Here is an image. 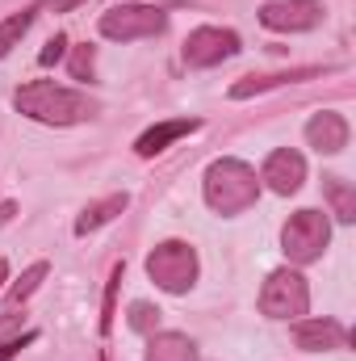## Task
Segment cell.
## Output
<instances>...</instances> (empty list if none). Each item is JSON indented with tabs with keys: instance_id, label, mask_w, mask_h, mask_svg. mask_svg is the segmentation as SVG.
<instances>
[{
	"instance_id": "obj_17",
	"label": "cell",
	"mask_w": 356,
	"mask_h": 361,
	"mask_svg": "<svg viewBox=\"0 0 356 361\" xmlns=\"http://www.w3.org/2000/svg\"><path fill=\"white\" fill-rule=\"evenodd\" d=\"M34 17H38V4H25V8H17V13H8V17L0 21V59H4L13 47H21V38L30 34Z\"/></svg>"
},
{
	"instance_id": "obj_20",
	"label": "cell",
	"mask_w": 356,
	"mask_h": 361,
	"mask_svg": "<svg viewBox=\"0 0 356 361\" xmlns=\"http://www.w3.org/2000/svg\"><path fill=\"white\" fill-rule=\"evenodd\" d=\"M126 324H130V332L151 336V332H160V307H151V302H130Z\"/></svg>"
},
{
	"instance_id": "obj_21",
	"label": "cell",
	"mask_w": 356,
	"mask_h": 361,
	"mask_svg": "<svg viewBox=\"0 0 356 361\" xmlns=\"http://www.w3.org/2000/svg\"><path fill=\"white\" fill-rule=\"evenodd\" d=\"M68 72H72V80H84V85H92L96 80V47H76L72 51V59H68Z\"/></svg>"
},
{
	"instance_id": "obj_14",
	"label": "cell",
	"mask_w": 356,
	"mask_h": 361,
	"mask_svg": "<svg viewBox=\"0 0 356 361\" xmlns=\"http://www.w3.org/2000/svg\"><path fill=\"white\" fill-rule=\"evenodd\" d=\"M126 206H130V193H109V197H96V202H89V206L80 210V219H76V235H92V231L109 227V223H113Z\"/></svg>"
},
{
	"instance_id": "obj_2",
	"label": "cell",
	"mask_w": 356,
	"mask_h": 361,
	"mask_svg": "<svg viewBox=\"0 0 356 361\" xmlns=\"http://www.w3.org/2000/svg\"><path fill=\"white\" fill-rule=\"evenodd\" d=\"M201 197H205V206H210L214 214L235 219V214H243V210L256 206V197H260V177H256L252 164H243V160H235V156H222V160H214V164L205 169Z\"/></svg>"
},
{
	"instance_id": "obj_16",
	"label": "cell",
	"mask_w": 356,
	"mask_h": 361,
	"mask_svg": "<svg viewBox=\"0 0 356 361\" xmlns=\"http://www.w3.org/2000/svg\"><path fill=\"white\" fill-rule=\"evenodd\" d=\"M323 197L336 214V223H356V185L344 177H323Z\"/></svg>"
},
{
	"instance_id": "obj_7",
	"label": "cell",
	"mask_w": 356,
	"mask_h": 361,
	"mask_svg": "<svg viewBox=\"0 0 356 361\" xmlns=\"http://www.w3.org/2000/svg\"><path fill=\"white\" fill-rule=\"evenodd\" d=\"M243 51V42H239V34L235 30H227V25H197V30H189V38H184V47H180V59H184V68H218V63H227V59H235Z\"/></svg>"
},
{
	"instance_id": "obj_5",
	"label": "cell",
	"mask_w": 356,
	"mask_h": 361,
	"mask_svg": "<svg viewBox=\"0 0 356 361\" xmlns=\"http://www.w3.org/2000/svg\"><path fill=\"white\" fill-rule=\"evenodd\" d=\"M310 311V286L298 269H272L260 286V315L265 319H302Z\"/></svg>"
},
{
	"instance_id": "obj_18",
	"label": "cell",
	"mask_w": 356,
	"mask_h": 361,
	"mask_svg": "<svg viewBox=\"0 0 356 361\" xmlns=\"http://www.w3.org/2000/svg\"><path fill=\"white\" fill-rule=\"evenodd\" d=\"M46 273H51V265H46V261H34L30 269H25L17 281H13V286H8V290H4V307H21V302H25V298H30V294L46 281Z\"/></svg>"
},
{
	"instance_id": "obj_27",
	"label": "cell",
	"mask_w": 356,
	"mask_h": 361,
	"mask_svg": "<svg viewBox=\"0 0 356 361\" xmlns=\"http://www.w3.org/2000/svg\"><path fill=\"white\" fill-rule=\"evenodd\" d=\"M4 281H8V261H0V290H4Z\"/></svg>"
},
{
	"instance_id": "obj_23",
	"label": "cell",
	"mask_w": 356,
	"mask_h": 361,
	"mask_svg": "<svg viewBox=\"0 0 356 361\" xmlns=\"http://www.w3.org/2000/svg\"><path fill=\"white\" fill-rule=\"evenodd\" d=\"M38 341V332H17V336H8V341H0V361H13L25 345H34Z\"/></svg>"
},
{
	"instance_id": "obj_25",
	"label": "cell",
	"mask_w": 356,
	"mask_h": 361,
	"mask_svg": "<svg viewBox=\"0 0 356 361\" xmlns=\"http://www.w3.org/2000/svg\"><path fill=\"white\" fill-rule=\"evenodd\" d=\"M80 4H84V0H55L51 8H55V13H72V8H80Z\"/></svg>"
},
{
	"instance_id": "obj_15",
	"label": "cell",
	"mask_w": 356,
	"mask_h": 361,
	"mask_svg": "<svg viewBox=\"0 0 356 361\" xmlns=\"http://www.w3.org/2000/svg\"><path fill=\"white\" fill-rule=\"evenodd\" d=\"M143 361H201V357H197V345L184 332H151Z\"/></svg>"
},
{
	"instance_id": "obj_22",
	"label": "cell",
	"mask_w": 356,
	"mask_h": 361,
	"mask_svg": "<svg viewBox=\"0 0 356 361\" xmlns=\"http://www.w3.org/2000/svg\"><path fill=\"white\" fill-rule=\"evenodd\" d=\"M59 59H68V34H55V38L42 47V55H38V63H42V68H55Z\"/></svg>"
},
{
	"instance_id": "obj_6",
	"label": "cell",
	"mask_w": 356,
	"mask_h": 361,
	"mask_svg": "<svg viewBox=\"0 0 356 361\" xmlns=\"http://www.w3.org/2000/svg\"><path fill=\"white\" fill-rule=\"evenodd\" d=\"M96 30L109 42H143V38H160L168 30V13L151 8V4H113L109 13H101Z\"/></svg>"
},
{
	"instance_id": "obj_4",
	"label": "cell",
	"mask_w": 356,
	"mask_h": 361,
	"mask_svg": "<svg viewBox=\"0 0 356 361\" xmlns=\"http://www.w3.org/2000/svg\"><path fill=\"white\" fill-rule=\"evenodd\" d=\"M197 273H201L197 248L184 244V240H164V244H155L147 252V277L164 294H189L197 286Z\"/></svg>"
},
{
	"instance_id": "obj_19",
	"label": "cell",
	"mask_w": 356,
	"mask_h": 361,
	"mask_svg": "<svg viewBox=\"0 0 356 361\" xmlns=\"http://www.w3.org/2000/svg\"><path fill=\"white\" fill-rule=\"evenodd\" d=\"M122 273L126 265L117 261L113 273H109V281H105V307H101V336H109L113 332V315H117V290H122Z\"/></svg>"
},
{
	"instance_id": "obj_8",
	"label": "cell",
	"mask_w": 356,
	"mask_h": 361,
	"mask_svg": "<svg viewBox=\"0 0 356 361\" xmlns=\"http://www.w3.org/2000/svg\"><path fill=\"white\" fill-rule=\"evenodd\" d=\"M327 17L323 0H268L260 4V25L272 34H310Z\"/></svg>"
},
{
	"instance_id": "obj_11",
	"label": "cell",
	"mask_w": 356,
	"mask_h": 361,
	"mask_svg": "<svg viewBox=\"0 0 356 361\" xmlns=\"http://www.w3.org/2000/svg\"><path fill=\"white\" fill-rule=\"evenodd\" d=\"M352 130H348V118L336 114V109H319L310 122H306V143L319 152V156H340L348 147Z\"/></svg>"
},
{
	"instance_id": "obj_24",
	"label": "cell",
	"mask_w": 356,
	"mask_h": 361,
	"mask_svg": "<svg viewBox=\"0 0 356 361\" xmlns=\"http://www.w3.org/2000/svg\"><path fill=\"white\" fill-rule=\"evenodd\" d=\"M21 324H25V315H17V307H4V311H0V341L17 336V332H21Z\"/></svg>"
},
{
	"instance_id": "obj_10",
	"label": "cell",
	"mask_w": 356,
	"mask_h": 361,
	"mask_svg": "<svg viewBox=\"0 0 356 361\" xmlns=\"http://www.w3.org/2000/svg\"><path fill=\"white\" fill-rule=\"evenodd\" d=\"M289 336H293V345L306 349V353L348 349V328H344L340 319H331V315H323V319H293Z\"/></svg>"
},
{
	"instance_id": "obj_28",
	"label": "cell",
	"mask_w": 356,
	"mask_h": 361,
	"mask_svg": "<svg viewBox=\"0 0 356 361\" xmlns=\"http://www.w3.org/2000/svg\"><path fill=\"white\" fill-rule=\"evenodd\" d=\"M117 4H139V0H117Z\"/></svg>"
},
{
	"instance_id": "obj_9",
	"label": "cell",
	"mask_w": 356,
	"mask_h": 361,
	"mask_svg": "<svg viewBox=\"0 0 356 361\" xmlns=\"http://www.w3.org/2000/svg\"><path fill=\"white\" fill-rule=\"evenodd\" d=\"M302 180H306V156H302V152H293V147L268 152L265 169H260V185H268V189L281 193V197H289V193L302 189Z\"/></svg>"
},
{
	"instance_id": "obj_12",
	"label": "cell",
	"mask_w": 356,
	"mask_h": 361,
	"mask_svg": "<svg viewBox=\"0 0 356 361\" xmlns=\"http://www.w3.org/2000/svg\"><path fill=\"white\" fill-rule=\"evenodd\" d=\"M336 68H289V72H265V76H243L231 85V101H248V97H260L268 89H285V85H302V80H319V76H331Z\"/></svg>"
},
{
	"instance_id": "obj_1",
	"label": "cell",
	"mask_w": 356,
	"mask_h": 361,
	"mask_svg": "<svg viewBox=\"0 0 356 361\" xmlns=\"http://www.w3.org/2000/svg\"><path fill=\"white\" fill-rule=\"evenodd\" d=\"M13 105L17 114H25L30 122H42V126H80L96 118V101L89 92H76L68 85H55V80H30L13 92Z\"/></svg>"
},
{
	"instance_id": "obj_3",
	"label": "cell",
	"mask_w": 356,
	"mask_h": 361,
	"mask_svg": "<svg viewBox=\"0 0 356 361\" xmlns=\"http://www.w3.org/2000/svg\"><path fill=\"white\" fill-rule=\"evenodd\" d=\"M331 244V219L323 210H293L281 227V252L289 257V265H314Z\"/></svg>"
},
{
	"instance_id": "obj_26",
	"label": "cell",
	"mask_w": 356,
	"mask_h": 361,
	"mask_svg": "<svg viewBox=\"0 0 356 361\" xmlns=\"http://www.w3.org/2000/svg\"><path fill=\"white\" fill-rule=\"evenodd\" d=\"M13 214H17V206H13V202H0V223H8Z\"/></svg>"
},
{
	"instance_id": "obj_13",
	"label": "cell",
	"mask_w": 356,
	"mask_h": 361,
	"mask_svg": "<svg viewBox=\"0 0 356 361\" xmlns=\"http://www.w3.org/2000/svg\"><path fill=\"white\" fill-rule=\"evenodd\" d=\"M197 130H201V118H172V122H155V126H147V130L134 139V152H139L143 160H151V156L168 152L177 139L197 135Z\"/></svg>"
}]
</instances>
